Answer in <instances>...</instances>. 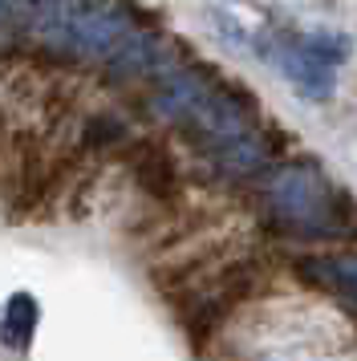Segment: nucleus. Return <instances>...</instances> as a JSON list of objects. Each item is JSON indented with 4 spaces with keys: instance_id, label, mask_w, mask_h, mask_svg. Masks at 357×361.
<instances>
[{
    "instance_id": "nucleus-1",
    "label": "nucleus",
    "mask_w": 357,
    "mask_h": 361,
    "mask_svg": "<svg viewBox=\"0 0 357 361\" xmlns=\"http://www.w3.org/2000/svg\"><path fill=\"white\" fill-rule=\"evenodd\" d=\"M268 228L280 235L305 240H353L357 235V203L325 179L317 163H292L276 171L268 187Z\"/></svg>"
},
{
    "instance_id": "nucleus-2",
    "label": "nucleus",
    "mask_w": 357,
    "mask_h": 361,
    "mask_svg": "<svg viewBox=\"0 0 357 361\" xmlns=\"http://www.w3.org/2000/svg\"><path fill=\"white\" fill-rule=\"evenodd\" d=\"M126 166H130V175H134V183L150 199H175L178 195V166L162 142H155V138L134 142L126 150Z\"/></svg>"
},
{
    "instance_id": "nucleus-3",
    "label": "nucleus",
    "mask_w": 357,
    "mask_h": 361,
    "mask_svg": "<svg viewBox=\"0 0 357 361\" xmlns=\"http://www.w3.org/2000/svg\"><path fill=\"white\" fill-rule=\"evenodd\" d=\"M260 53H268L276 61V69L289 78L305 98H329L333 94V66H325V61H317L313 53L305 49V45H260Z\"/></svg>"
},
{
    "instance_id": "nucleus-4",
    "label": "nucleus",
    "mask_w": 357,
    "mask_h": 361,
    "mask_svg": "<svg viewBox=\"0 0 357 361\" xmlns=\"http://www.w3.org/2000/svg\"><path fill=\"white\" fill-rule=\"evenodd\" d=\"M296 272L305 276V284L313 288H325L329 296H337L345 305L357 309V260L353 256H305L296 260Z\"/></svg>"
},
{
    "instance_id": "nucleus-5",
    "label": "nucleus",
    "mask_w": 357,
    "mask_h": 361,
    "mask_svg": "<svg viewBox=\"0 0 357 361\" xmlns=\"http://www.w3.org/2000/svg\"><path fill=\"white\" fill-rule=\"evenodd\" d=\"M37 325H41V305L29 288L8 296L4 305V317H0V341L8 345L13 353H29L32 337H37Z\"/></svg>"
},
{
    "instance_id": "nucleus-6",
    "label": "nucleus",
    "mask_w": 357,
    "mask_h": 361,
    "mask_svg": "<svg viewBox=\"0 0 357 361\" xmlns=\"http://www.w3.org/2000/svg\"><path fill=\"white\" fill-rule=\"evenodd\" d=\"M126 142V122L114 114H94L85 126H81V147L85 150H106Z\"/></svg>"
},
{
    "instance_id": "nucleus-7",
    "label": "nucleus",
    "mask_w": 357,
    "mask_h": 361,
    "mask_svg": "<svg viewBox=\"0 0 357 361\" xmlns=\"http://www.w3.org/2000/svg\"><path fill=\"white\" fill-rule=\"evenodd\" d=\"M317 61H325V66H341L345 57H349V37H341V33H308L305 41H301Z\"/></svg>"
},
{
    "instance_id": "nucleus-8",
    "label": "nucleus",
    "mask_w": 357,
    "mask_h": 361,
    "mask_svg": "<svg viewBox=\"0 0 357 361\" xmlns=\"http://www.w3.org/2000/svg\"><path fill=\"white\" fill-rule=\"evenodd\" d=\"M8 134H13V126H8V114H4V106H0V154L8 147Z\"/></svg>"
}]
</instances>
